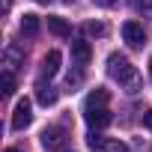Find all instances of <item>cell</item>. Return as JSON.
Returning a JSON list of instances; mask_svg holds the SVG:
<instances>
[{
    "label": "cell",
    "mask_w": 152,
    "mask_h": 152,
    "mask_svg": "<svg viewBox=\"0 0 152 152\" xmlns=\"http://www.w3.org/2000/svg\"><path fill=\"white\" fill-rule=\"evenodd\" d=\"M107 75H110V78L125 90V93H140V75H137V69L131 66V60L128 57H122V54H110L107 57Z\"/></svg>",
    "instance_id": "6da1fadb"
},
{
    "label": "cell",
    "mask_w": 152,
    "mask_h": 152,
    "mask_svg": "<svg viewBox=\"0 0 152 152\" xmlns=\"http://www.w3.org/2000/svg\"><path fill=\"white\" fill-rule=\"evenodd\" d=\"M122 39H125L131 48H143V45H146L143 24H137V21H125V24H122Z\"/></svg>",
    "instance_id": "7a4b0ae2"
},
{
    "label": "cell",
    "mask_w": 152,
    "mask_h": 152,
    "mask_svg": "<svg viewBox=\"0 0 152 152\" xmlns=\"http://www.w3.org/2000/svg\"><path fill=\"white\" fill-rule=\"evenodd\" d=\"M30 122H33V104H30L27 99H21V102L15 104V113H12V128L21 131V128H27Z\"/></svg>",
    "instance_id": "3957f363"
},
{
    "label": "cell",
    "mask_w": 152,
    "mask_h": 152,
    "mask_svg": "<svg viewBox=\"0 0 152 152\" xmlns=\"http://www.w3.org/2000/svg\"><path fill=\"white\" fill-rule=\"evenodd\" d=\"M72 57H75V66L84 69V66L90 63V57H93L90 42H87V39H75V42H72Z\"/></svg>",
    "instance_id": "277c9868"
},
{
    "label": "cell",
    "mask_w": 152,
    "mask_h": 152,
    "mask_svg": "<svg viewBox=\"0 0 152 152\" xmlns=\"http://www.w3.org/2000/svg\"><path fill=\"white\" fill-rule=\"evenodd\" d=\"M110 119H113V116H110V110H107V107H96V110H87V122H90L96 131H99V128H107V125H110Z\"/></svg>",
    "instance_id": "5b68a950"
},
{
    "label": "cell",
    "mask_w": 152,
    "mask_h": 152,
    "mask_svg": "<svg viewBox=\"0 0 152 152\" xmlns=\"http://www.w3.org/2000/svg\"><path fill=\"white\" fill-rule=\"evenodd\" d=\"M42 143H45V149H60V146H66V131L63 128H48L42 134Z\"/></svg>",
    "instance_id": "8992f818"
},
{
    "label": "cell",
    "mask_w": 152,
    "mask_h": 152,
    "mask_svg": "<svg viewBox=\"0 0 152 152\" xmlns=\"http://www.w3.org/2000/svg\"><path fill=\"white\" fill-rule=\"evenodd\" d=\"M36 99H39V104H54L57 102V90L51 87V84H45V81H39V87H36Z\"/></svg>",
    "instance_id": "52a82bcc"
},
{
    "label": "cell",
    "mask_w": 152,
    "mask_h": 152,
    "mask_svg": "<svg viewBox=\"0 0 152 152\" xmlns=\"http://www.w3.org/2000/svg\"><path fill=\"white\" fill-rule=\"evenodd\" d=\"M57 69H60V51H48L45 54V60H42V75H57Z\"/></svg>",
    "instance_id": "ba28073f"
},
{
    "label": "cell",
    "mask_w": 152,
    "mask_h": 152,
    "mask_svg": "<svg viewBox=\"0 0 152 152\" xmlns=\"http://www.w3.org/2000/svg\"><path fill=\"white\" fill-rule=\"evenodd\" d=\"M96 107H107V90H93L87 96V110H96Z\"/></svg>",
    "instance_id": "9c48e42d"
},
{
    "label": "cell",
    "mask_w": 152,
    "mask_h": 152,
    "mask_svg": "<svg viewBox=\"0 0 152 152\" xmlns=\"http://www.w3.org/2000/svg\"><path fill=\"white\" fill-rule=\"evenodd\" d=\"M21 33H24L27 39H33V36L39 33V15H24V18H21Z\"/></svg>",
    "instance_id": "30bf717a"
},
{
    "label": "cell",
    "mask_w": 152,
    "mask_h": 152,
    "mask_svg": "<svg viewBox=\"0 0 152 152\" xmlns=\"http://www.w3.org/2000/svg\"><path fill=\"white\" fill-rule=\"evenodd\" d=\"M93 152H128V146H125V143H119V140H107V137H102V140H99V146H96Z\"/></svg>",
    "instance_id": "8fae6325"
},
{
    "label": "cell",
    "mask_w": 152,
    "mask_h": 152,
    "mask_svg": "<svg viewBox=\"0 0 152 152\" xmlns=\"http://www.w3.org/2000/svg\"><path fill=\"white\" fill-rule=\"evenodd\" d=\"M48 30H51L54 36H69V33H72L69 24H66L63 18H48Z\"/></svg>",
    "instance_id": "7c38bea8"
},
{
    "label": "cell",
    "mask_w": 152,
    "mask_h": 152,
    "mask_svg": "<svg viewBox=\"0 0 152 152\" xmlns=\"http://www.w3.org/2000/svg\"><path fill=\"white\" fill-rule=\"evenodd\" d=\"M0 90H3V96H12V93H15V75H12V72H3V78H0Z\"/></svg>",
    "instance_id": "4fadbf2b"
},
{
    "label": "cell",
    "mask_w": 152,
    "mask_h": 152,
    "mask_svg": "<svg viewBox=\"0 0 152 152\" xmlns=\"http://www.w3.org/2000/svg\"><path fill=\"white\" fill-rule=\"evenodd\" d=\"M18 63H21V51H18L15 45H9V48H6V66H9V69H18Z\"/></svg>",
    "instance_id": "5bb4252c"
},
{
    "label": "cell",
    "mask_w": 152,
    "mask_h": 152,
    "mask_svg": "<svg viewBox=\"0 0 152 152\" xmlns=\"http://www.w3.org/2000/svg\"><path fill=\"white\" fill-rule=\"evenodd\" d=\"M87 33H90V36H104V24L90 21V24H87Z\"/></svg>",
    "instance_id": "9a60e30c"
},
{
    "label": "cell",
    "mask_w": 152,
    "mask_h": 152,
    "mask_svg": "<svg viewBox=\"0 0 152 152\" xmlns=\"http://www.w3.org/2000/svg\"><path fill=\"white\" fill-rule=\"evenodd\" d=\"M143 125L152 131V110H146V113H143Z\"/></svg>",
    "instance_id": "2e32d148"
},
{
    "label": "cell",
    "mask_w": 152,
    "mask_h": 152,
    "mask_svg": "<svg viewBox=\"0 0 152 152\" xmlns=\"http://www.w3.org/2000/svg\"><path fill=\"white\" fill-rule=\"evenodd\" d=\"M96 3H102V6H113V0H96Z\"/></svg>",
    "instance_id": "e0dca14e"
},
{
    "label": "cell",
    "mask_w": 152,
    "mask_h": 152,
    "mask_svg": "<svg viewBox=\"0 0 152 152\" xmlns=\"http://www.w3.org/2000/svg\"><path fill=\"white\" fill-rule=\"evenodd\" d=\"M3 9H9V0H3Z\"/></svg>",
    "instance_id": "ac0fdd59"
},
{
    "label": "cell",
    "mask_w": 152,
    "mask_h": 152,
    "mask_svg": "<svg viewBox=\"0 0 152 152\" xmlns=\"http://www.w3.org/2000/svg\"><path fill=\"white\" fill-rule=\"evenodd\" d=\"M36 3H51V0H36Z\"/></svg>",
    "instance_id": "d6986e66"
},
{
    "label": "cell",
    "mask_w": 152,
    "mask_h": 152,
    "mask_svg": "<svg viewBox=\"0 0 152 152\" xmlns=\"http://www.w3.org/2000/svg\"><path fill=\"white\" fill-rule=\"evenodd\" d=\"M6 152H21V149H6Z\"/></svg>",
    "instance_id": "ffe728a7"
},
{
    "label": "cell",
    "mask_w": 152,
    "mask_h": 152,
    "mask_svg": "<svg viewBox=\"0 0 152 152\" xmlns=\"http://www.w3.org/2000/svg\"><path fill=\"white\" fill-rule=\"evenodd\" d=\"M149 66H152V63H149Z\"/></svg>",
    "instance_id": "44dd1931"
}]
</instances>
